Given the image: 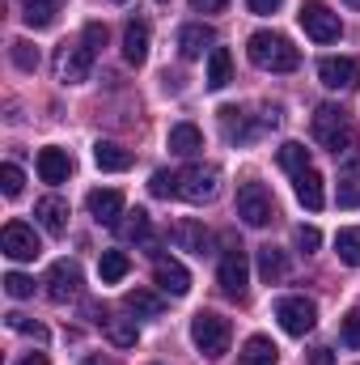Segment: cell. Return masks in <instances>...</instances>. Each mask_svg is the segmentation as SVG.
Listing matches in <instances>:
<instances>
[{"label":"cell","mask_w":360,"mask_h":365,"mask_svg":"<svg viewBox=\"0 0 360 365\" xmlns=\"http://www.w3.org/2000/svg\"><path fill=\"white\" fill-rule=\"evenodd\" d=\"M275 319H280V327H284L288 336H305V331L318 327V306H314L309 297L292 293V297H280V302H275Z\"/></svg>","instance_id":"7"},{"label":"cell","mask_w":360,"mask_h":365,"mask_svg":"<svg viewBox=\"0 0 360 365\" xmlns=\"http://www.w3.org/2000/svg\"><path fill=\"white\" fill-rule=\"evenodd\" d=\"M123 306H127L136 319H162V310H166V302H162L157 293H149V289H132V293L123 297Z\"/></svg>","instance_id":"27"},{"label":"cell","mask_w":360,"mask_h":365,"mask_svg":"<svg viewBox=\"0 0 360 365\" xmlns=\"http://www.w3.org/2000/svg\"><path fill=\"white\" fill-rule=\"evenodd\" d=\"M43 284H47V297L55 306H64V302H73L81 293V268L73 259H60V264H51V272H47Z\"/></svg>","instance_id":"12"},{"label":"cell","mask_w":360,"mask_h":365,"mask_svg":"<svg viewBox=\"0 0 360 365\" xmlns=\"http://www.w3.org/2000/svg\"><path fill=\"white\" fill-rule=\"evenodd\" d=\"M297 21H301V30H305L314 43H339V38H344L339 13H335L331 4H322V0H305L301 13H297Z\"/></svg>","instance_id":"4"},{"label":"cell","mask_w":360,"mask_h":365,"mask_svg":"<svg viewBox=\"0 0 360 365\" xmlns=\"http://www.w3.org/2000/svg\"><path fill=\"white\" fill-rule=\"evenodd\" d=\"M216 280H221V289L229 293V297H246V280H250V259H246V251L242 247H229L225 255H221V268H216Z\"/></svg>","instance_id":"10"},{"label":"cell","mask_w":360,"mask_h":365,"mask_svg":"<svg viewBox=\"0 0 360 365\" xmlns=\"http://www.w3.org/2000/svg\"><path fill=\"white\" fill-rule=\"evenodd\" d=\"M233 81V56L225 47H212L208 51V90H225Z\"/></svg>","instance_id":"26"},{"label":"cell","mask_w":360,"mask_h":365,"mask_svg":"<svg viewBox=\"0 0 360 365\" xmlns=\"http://www.w3.org/2000/svg\"><path fill=\"white\" fill-rule=\"evenodd\" d=\"M115 230H119L127 242H149V238H153V225H149V212H144V208L127 212V221H119Z\"/></svg>","instance_id":"33"},{"label":"cell","mask_w":360,"mask_h":365,"mask_svg":"<svg viewBox=\"0 0 360 365\" xmlns=\"http://www.w3.org/2000/svg\"><path fill=\"white\" fill-rule=\"evenodd\" d=\"M212 43H216L212 26L191 21V26H182V30H179V56H182V60H199L203 51H212Z\"/></svg>","instance_id":"17"},{"label":"cell","mask_w":360,"mask_h":365,"mask_svg":"<svg viewBox=\"0 0 360 365\" xmlns=\"http://www.w3.org/2000/svg\"><path fill=\"white\" fill-rule=\"evenodd\" d=\"M34 217H38V225L47 230V234H68V204L60 200V195H43L38 204H34Z\"/></svg>","instance_id":"16"},{"label":"cell","mask_w":360,"mask_h":365,"mask_svg":"<svg viewBox=\"0 0 360 365\" xmlns=\"http://www.w3.org/2000/svg\"><path fill=\"white\" fill-rule=\"evenodd\" d=\"M4 323H9L13 331H21V336H34L38 344L47 340V327H43V323H34V319H26V314H17V310H13V314H4Z\"/></svg>","instance_id":"35"},{"label":"cell","mask_w":360,"mask_h":365,"mask_svg":"<svg viewBox=\"0 0 360 365\" xmlns=\"http://www.w3.org/2000/svg\"><path fill=\"white\" fill-rule=\"evenodd\" d=\"M81 365H106V361H97V357H85V361H81Z\"/></svg>","instance_id":"47"},{"label":"cell","mask_w":360,"mask_h":365,"mask_svg":"<svg viewBox=\"0 0 360 365\" xmlns=\"http://www.w3.org/2000/svg\"><path fill=\"white\" fill-rule=\"evenodd\" d=\"M149 191H153V195H162V200L179 195V175H174V170H157V175L149 179Z\"/></svg>","instance_id":"37"},{"label":"cell","mask_w":360,"mask_h":365,"mask_svg":"<svg viewBox=\"0 0 360 365\" xmlns=\"http://www.w3.org/2000/svg\"><path fill=\"white\" fill-rule=\"evenodd\" d=\"M9 56H13V64L21 68V73H34L38 68V51L26 43V38H17V43H9Z\"/></svg>","instance_id":"34"},{"label":"cell","mask_w":360,"mask_h":365,"mask_svg":"<svg viewBox=\"0 0 360 365\" xmlns=\"http://www.w3.org/2000/svg\"><path fill=\"white\" fill-rule=\"evenodd\" d=\"M115 4H123V0H115Z\"/></svg>","instance_id":"49"},{"label":"cell","mask_w":360,"mask_h":365,"mask_svg":"<svg viewBox=\"0 0 360 365\" xmlns=\"http://www.w3.org/2000/svg\"><path fill=\"white\" fill-rule=\"evenodd\" d=\"M246 56H250V64L263 68V73H292V68L301 64V51H297L284 34H275V30H255L250 43H246Z\"/></svg>","instance_id":"2"},{"label":"cell","mask_w":360,"mask_h":365,"mask_svg":"<svg viewBox=\"0 0 360 365\" xmlns=\"http://www.w3.org/2000/svg\"><path fill=\"white\" fill-rule=\"evenodd\" d=\"M318 81L327 90H356L360 86V60L356 56H327V60H318Z\"/></svg>","instance_id":"11"},{"label":"cell","mask_w":360,"mask_h":365,"mask_svg":"<svg viewBox=\"0 0 360 365\" xmlns=\"http://www.w3.org/2000/svg\"><path fill=\"white\" fill-rule=\"evenodd\" d=\"M339 336H344V344H348V349H360V310H348V314H344Z\"/></svg>","instance_id":"39"},{"label":"cell","mask_w":360,"mask_h":365,"mask_svg":"<svg viewBox=\"0 0 360 365\" xmlns=\"http://www.w3.org/2000/svg\"><path fill=\"white\" fill-rule=\"evenodd\" d=\"M280 361V349L271 344L268 336H250L238 353V365H275Z\"/></svg>","instance_id":"25"},{"label":"cell","mask_w":360,"mask_h":365,"mask_svg":"<svg viewBox=\"0 0 360 365\" xmlns=\"http://www.w3.org/2000/svg\"><path fill=\"white\" fill-rule=\"evenodd\" d=\"M60 9H64V0H26V26L30 30H47L55 17H60Z\"/></svg>","instance_id":"28"},{"label":"cell","mask_w":360,"mask_h":365,"mask_svg":"<svg viewBox=\"0 0 360 365\" xmlns=\"http://www.w3.org/2000/svg\"><path fill=\"white\" fill-rule=\"evenodd\" d=\"M297 247L309 255V251H318V247H322V234H318L314 225H301V230H297Z\"/></svg>","instance_id":"42"},{"label":"cell","mask_w":360,"mask_h":365,"mask_svg":"<svg viewBox=\"0 0 360 365\" xmlns=\"http://www.w3.org/2000/svg\"><path fill=\"white\" fill-rule=\"evenodd\" d=\"M21 187H26V175H21L13 162H4V166H0V191L13 200V195H21Z\"/></svg>","instance_id":"36"},{"label":"cell","mask_w":360,"mask_h":365,"mask_svg":"<svg viewBox=\"0 0 360 365\" xmlns=\"http://www.w3.org/2000/svg\"><path fill=\"white\" fill-rule=\"evenodd\" d=\"M4 293H9V297H17V302H21V297H34V280H30V276H21V272H9V276H4Z\"/></svg>","instance_id":"38"},{"label":"cell","mask_w":360,"mask_h":365,"mask_svg":"<svg viewBox=\"0 0 360 365\" xmlns=\"http://www.w3.org/2000/svg\"><path fill=\"white\" fill-rule=\"evenodd\" d=\"M97 323H102V331H106V340H110L115 349H132L136 336H140V331H136V319H119V314H106V310H102Z\"/></svg>","instance_id":"22"},{"label":"cell","mask_w":360,"mask_h":365,"mask_svg":"<svg viewBox=\"0 0 360 365\" xmlns=\"http://www.w3.org/2000/svg\"><path fill=\"white\" fill-rule=\"evenodd\" d=\"M309 365H335L331 349H314V353H309Z\"/></svg>","instance_id":"44"},{"label":"cell","mask_w":360,"mask_h":365,"mask_svg":"<svg viewBox=\"0 0 360 365\" xmlns=\"http://www.w3.org/2000/svg\"><path fill=\"white\" fill-rule=\"evenodd\" d=\"M170 238H174V247H179V251H195V255H203V251H208V230H203L199 221H191V217L179 221V225L170 230Z\"/></svg>","instance_id":"23"},{"label":"cell","mask_w":360,"mask_h":365,"mask_svg":"<svg viewBox=\"0 0 360 365\" xmlns=\"http://www.w3.org/2000/svg\"><path fill=\"white\" fill-rule=\"evenodd\" d=\"M153 280H157V289L170 293V297H186V293H191V272L182 268L179 259H170V255H157Z\"/></svg>","instance_id":"14"},{"label":"cell","mask_w":360,"mask_h":365,"mask_svg":"<svg viewBox=\"0 0 360 365\" xmlns=\"http://www.w3.org/2000/svg\"><path fill=\"white\" fill-rule=\"evenodd\" d=\"M203 149V132L195 123H174L170 128V153L174 158H195Z\"/></svg>","instance_id":"24"},{"label":"cell","mask_w":360,"mask_h":365,"mask_svg":"<svg viewBox=\"0 0 360 365\" xmlns=\"http://www.w3.org/2000/svg\"><path fill=\"white\" fill-rule=\"evenodd\" d=\"M68 175H73V158H68V149H43L38 153V179L51 182V187H60V182H68Z\"/></svg>","instance_id":"18"},{"label":"cell","mask_w":360,"mask_h":365,"mask_svg":"<svg viewBox=\"0 0 360 365\" xmlns=\"http://www.w3.org/2000/svg\"><path fill=\"white\" fill-rule=\"evenodd\" d=\"M123 60L132 68H140L149 60V21L144 17H132L127 21V30H123Z\"/></svg>","instance_id":"15"},{"label":"cell","mask_w":360,"mask_h":365,"mask_svg":"<svg viewBox=\"0 0 360 365\" xmlns=\"http://www.w3.org/2000/svg\"><path fill=\"white\" fill-rule=\"evenodd\" d=\"M0 251H4L9 259H17V264H30V259L43 255V242H38L34 225H26V221H9V225L0 230Z\"/></svg>","instance_id":"8"},{"label":"cell","mask_w":360,"mask_h":365,"mask_svg":"<svg viewBox=\"0 0 360 365\" xmlns=\"http://www.w3.org/2000/svg\"><path fill=\"white\" fill-rule=\"evenodd\" d=\"M275 162H280V170L301 175V170H309V149H305V145H297V140H284V145L275 149Z\"/></svg>","instance_id":"30"},{"label":"cell","mask_w":360,"mask_h":365,"mask_svg":"<svg viewBox=\"0 0 360 365\" xmlns=\"http://www.w3.org/2000/svg\"><path fill=\"white\" fill-rule=\"evenodd\" d=\"M314 140L327 145L339 166H356L360 162V132L352 128L348 110L335 106V102H327V106L314 110Z\"/></svg>","instance_id":"1"},{"label":"cell","mask_w":360,"mask_h":365,"mask_svg":"<svg viewBox=\"0 0 360 365\" xmlns=\"http://www.w3.org/2000/svg\"><path fill=\"white\" fill-rule=\"evenodd\" d=\"M97 272H102V284H119L123 276L132 272V259H127L123 251H102V259H97Z\"/></svg>","instance_id":"31"},{"label":"cell","mask_w":360,"mask_h":365,"mask_svg":"<svg viewBox=\"0 0 360 365\" xmlns=\"http://www.w3.org/2000/svg\"><path fill=\"white\" fill-rule=\"evenodd\" d=\"M335 251H339V259L348 268H360V225H344L335 234Z\"/></svg>","instance_id":"32"},{"label":"cell","mask_w":360,"mask_h":365,"mask_svg":"<svg viewBox=\"0 0 360 365\" xmlns=\"http://www.w3.org/2000/svg\"><path fill=\"white\" fill-rule=\"evenodd\" d=\"M292 191H297V200L309 208V212H318L322 204H327V191H322V175L309 166V170H301V175H292Z\"/></svg>","instance_id":"19"},{"label":"cell","mask_w":360,"mask_h":365,"mask_svg":"<svg viewBox=\"0 0 360 365\" xmlns=\"http://www.w3.org/2000/svg\"><path fill=\"white\" fill-rule=\"evenodd\" d=\"M339 208H360V179L339 182Z\"/></svg>","instance_id":"41"},{"label":"cell","mask_w":360,"mask_h":365,"mask_svg":"<svg viewBox=\"0 0 360 365\" xmlns=\"http://www.w3.org/2000/svg\"><path fill=\"white\" fill-rule=\"evenodd\" d=\"M348 4H352V9H360V0H348Z\"/></svg>","instance_id":"48"},{"label":"cell","mask_w":360,"mask_h":365,"mask_svg":"<svg viewBox=\"0 0 360 365\" xmlns=\"http://www.w3.org/2000/svg\"><path fill=\"white\" fill-rule=\"evenodd\" d=\"M162 4H166V0H162Z\"/></svg>","instance_id":"50"},{"label":"cell","mask_w":360,"mask_h":365,"mask_svg":"<svg viewBox=\"0 0 360 365\" xmlns=\"http://www.w3.org/2000/svg\"><path fill=\"white\" fill-rule=\"evenodd\" d=\"M221 191V166H186L179 170V200L186 204H208Z\"/></svg>","instance_id":"6"},{"label":"cell","mask_w":360,"mask_h":365,"mask_svg":"<svg viewBox=\"0 0 360 365\" xmlns=\"http://www.w3.org/2000/svg\"><path fill=\"white\" fill-rule=\"evenodd\" d=\"M259 276H263V284H280V280L288 276V259H284V251H275V247H259Z\"/></svg>","instance_id":"29"},{"label":"cell","mask_w":360,"mask_h":365,"mask_svg":"<svg viewBox=\"0 0 360 365\" xmlns=\"http://www.w3.org/2000/svg\"><path fill=\"white\" fill-rule=\"evenodd\" d=\"M90 73H93V51L85 43H64L55 51V77L64 86H81V81H90Z\"/></svg>","instance_id":"9"},{"label":"cell","mask_w":360,"mask_h":365,"mask_svg":"<svg viewBox=\"0 0 360 365\" xmlns=\"http://www.w3.org/2000/svg\"><path fill=\"white\" fill-rule=\"evenodd\" d=\"M81 43L97 56V51L106 47V26H102V21H90V26H85V34H81Z\"/></svg>","instance_id":"40"},{"label":"cell","mask_w":360,"mask_h":365,"mask_svg":"<svg viewBox=\"0 0 360 365\" xmlns=\"http://www.w3.org/2000/svg\"><path fill=\"white\" fill-rule=\"evenodd\" d=\"M221 132H225V140H238V145L259 136V128H250L246 110H238V106H221Z\"/></svg>","instance_id":"20"},{"label":"cell","mask_w":360,"mask_h":365,"mask_svg":"<svg viewBox=\"0 0 360 365\" xmlns=\"http://www.w3.org/2000/svg\"><path fill=\"white\" fill-rule=\"evenodd\" d=\"M17 365H51V361H47L43 353H26V357H21V361H17Z\"/></svg>","instance_id":"46"},{"label":"cell","mask_w":360,"mask_h":365,"mask_svg":"<svg viewBox=\"0 0 360 365\" xmlns=\"http://www.w3.org/2000/svg\"><path fill=\"white\" fill-rule=\"evenodd\" d=\"M93 162H97V170L119 175V170L132 166V149H123V145H115V140H97V145H93Z\"/></svg>","instance_id":"21"},{"label":"cell","mask_w":360,"mask_h":365,"mask_svg":"<svg viewBox=\"0 0 360 365\" xmlns=\"http://www.w3.org/2000/svg\"><path fill=\"white\" fill-rule=\"evenodd\" d=\"M238 217L246 225H255V230L275 221V200H271V191L263 182H242L238 187Z\"/></svg>","instance_id":"5"},{"label":"cell","mask_w":360,"mask_h":365,"mask_svg":"<svg viewBox=\"0 0 360 365\" xmlns=\"http://www.w3.org/2000/svg\"><path fill=\"white\" fill-rule=\"evenodd\" d=\"M246 4H250V13H259V17H268V13H275V9H280L284 0H246Z\"/></svg>","instance_id":"43"},{"label":"cell","mask_w":360,"mask_h":365,"mask_svg":"<svg viewBox=\"0 0 360 365\" xmlns=\"http://www.w3.org/2000/svg\"><path fill=\"white\" fill-rule=\"evenodd\" d=\"M191 340H195V349H199L208 361H221V357L229 353L233 327H229L225 314H216V310H199V314L191 319Z\"/></svg>","instance_id":"3"},{"label":"cell","mask_w":360,"mask_h":365,"mask_svg":"<svg viewBox=\"0 0 360 365\" xmlns=\"http://www.w3.org/2000/svg\"><path fill=\"white\" fill-rule=\"evenodd\" d=\"M90 217L97 221V225H119L123 217H127V208H123V191H115V187H97V191H90Z\"/></svg>","instance_id":"13"},{"label":"cell","mask_w":360,"mask_h":365,"mask_svg":"<svg viewBox=\"0 0 360 365\" xmlns=\"http://www.w3.org/2000/svg\"><path fill=\"white\" fill-rule=\"evenodd\" d=\"M229 0H195V9H203V13H221Z\"/></svg>","instance_id":"45"}]
</instances>
